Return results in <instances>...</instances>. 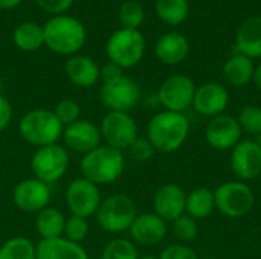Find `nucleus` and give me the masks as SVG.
<instances>
[{"label":"nucleus","mask_w":261,"mask_h":259,"mask_svg":"<svg viewBox=\"0 0 261 259\" xmlns=\"http://www.w3.org/2000/svg\"><path fill=\"white\" fill-rule=\"evenodd\" d=\"M99 131L106 145L119 151L127 150L138 139V124L124 111H109L99 124Z\"/></svg>","instance_id":"obj_10"},{"label":"nucleus","mask_w":261,"mask_h":259,"mask_svg":"<svg viewBox=\"0 0 261 259\" xmlns=\"http://www.w3.org/2000/svg\"><path fill=\"white\" fill-rule=\"evenodd\" d=\"M0 259H37V246L26 237H12L0 246Z\"/></svg>","instance_id":"obj_29"},{"label":"nucleus","mask_w":261,"mask_h":259,"mask_svg":"<svg viewBox=\"0 0 261 259\" xmlns=\"http://www.w3.org/2000/svg\"><path fill=\"white\" fill-rule=\"evenodd\" d=\"M124 169L125 159L122 151L109 145H99L84 154L80 162L81 176L98 186L116 182L122 176Z\"/></svg>","instance_id":"obj_3"},{"label":"nucleus","mask_w":261,"mask_h":259,"mask_svg":"<svg viewBox=\"0 0 261 259\" xmlns=\"http://www.w3.org/2000/svg\"><path fill=\"white\" fill-rule=\"evenodd\" d=\"M154 11L158 18L170 26L182 24L190 14L188 0H156Z\"/></svg>","instance_id":"obj_28"},{"label":"nucleus","mask_w":261,"mask_h":259,"mask_svg":"<svg viewBox=\"0 0 261 259\" xmlns=\"http://www.w3.org/2000/svg\"><path fill=\"white\" fill-rule=\"evenodd\" d=\"M63 124L55 116L54 110L34 108L24 113L18 122L20 137L35 148L58 143L63 136Z\"/></svg>","instance_id":"obj_4"},{"label":"nucleus","mask_w":261,"mask_h":259,"mask_svg":"<svg viewBox=\"0 0 261 259\" xmlns=\"http://www.w3.org/2000/svg\"><path fill=\"white\" fill-rule=\"evenodd\" d=\"M99 99L109 111L128 113L138 105L141 99V89L133 78L122 75L121 78L101 85Z\"/></svg>","instance_id":"obj_9"},{"label":"nucleus","mask_w":261,"mask_h":259,"mask_svg":"<svg viewBox=\"0 0 261 259\" xmlns=\"http://www.w3.org/2000/svg\"><path fill=\"white\" fill-rule=\"evenodd\" d=\"M206 142L217 151L232 150L242 137V128L237 118L229 114H219L211 119L205 130Z\"/></svg>","instance_id":"obj_15"},{"label":"nucleus","mask_w":261,"mask_h":259,"mask_svg":"<svg viewBox=\"0 0 261 259\" xmlns=\"http://www.w3.org/2000/svg\"><path fill=\"white\" fill-rule=\"evenodd\" d=\"M196 93L194 81L182 73L168 76L158 90L159 104L168 110L176 113H184L193 105Z\"/></svg>","instance_id":"obj_11"},{"label":"nucleus","mask_w":261,"mask_h":259,"mask_svg":"<svg viewBox=\"0 0 261 259\" xmlns=\"http://www.w3.org/2000/svg\"><path fill=\"white\" fill-rule=\"evenodd\" d=\"M187 194L176 183L162 185L153 197L154 214L165 221H174L185 214Z\"/></svg>","instance_id":"obj_18"},{"label":"nucleus","mask_w":261,"mask_h":259,"mask_svg":"<svg viewBox=\"0 0 261 259\" xmlns=\"http://www.w3.org/2000/svg\"><path fill=\"white\" fill-rule=\"evenodd\" d=\"M44 46L58 55H76L87 40L84 24L73 15H52L44 24Z\"/></svg>","instance_id":"obj_2"},{"label":"nucleus","mask_w":261,"mask_h":259,"mask_svg":"<svg viewBox=\"0 0 261 259\" xmlns=\"http://www.w3.org/2000/svg\"><path fill=\"white\" fill-rule=\"evenodd\" d=\"M130 238L139 246H156L167 235V221L154 212L141 214L128 229Z\"/></svg>","instance_id":"obj_19"},{"label":"nucleus","mask_w":261,"mask_h":259,"mask_svg":"<svg viewBox=\"0 0 261 259\" xmlns=\"http://www.w3.org/2000/svg\"><path fill=\"white\" fill-rule=\"evenodd\" d=\"M214 202L216 209L220 214L229 218H240L251 212L255 197L248 185L242 182H228L214 189Z\"/></svg>","instance_id":"obj_8"},{"label":"nucleus","mask_w":261,"mask_h":259,"mask_svg":"<svg viewBox=\"0 0 261 259\" xmlns=\"http://www.w3.org/2000/svg\"><path fill=\"white\" fill-rule=\"evenodd\" d=\"M203 259H219V258H213V256H208V258H203Z\"/></svg>","instance_id":"obj_45"},{"label":"nucleus","mask_w":261,"mask_h":259,"mask_svg":"<svg viewBox=\"0 0 261 259\" xmlns=\"http://www.w3.org/2000/svg\"><path fill=\"white\" fill-rule=\"evenodd\" d=\"M236 50L251 60L261 58V17H249L239 26Z\"/></svg>","instance_id":"obj_22"},{"label":"nucleus","mask_w":261,"mask_h":259,"mask_svg":"<svg viewBox=\"0 0 261 259\" xmlns=\"http://www.w3.org/2000/svg\"><path fill=\"white\" fill-rule=\"evenodd\" d=\"M102 259H139V253L133 241L125 238H115L106 244L102 250Z\"/></svg>","instance_id":"obj_31"},{"label":"nucleus","mask_w":261,"mask_h":259,"mask_svg":"<svg viewBox=\"0 0 261 259\" xmlns=\"http://www.w3.org/2000/svg\"><path fill=\"white\" fill-rule=\"evenodd\" d=\"M64 147L80 153V154H87L92 150L98 148L101 145V131H99V125H96L92 121L87 119H80L67 127H64L63 130V136H61Z\"/></svg>","instance_id":"obj_14"},{"label":"nucleus","mask_w":261,"mask_h":259,"mask_svg":"<svg viewBox=\"0 0 261 259\" xmlns=\"http://www.w3.org/2000/svg\"><path fill=\"white\" fill-rule=\"evenodd\" d=\"M231 169L242 180L261 174V147L254 140H240L231 151Z\"/></svg>","instance_id":"obj_16"},{"label":"nucleus","mask_w":261,"mask_h":259,"mask_svg":"<svg viewBox=\"0 0 261 259\" xmlns=\"http://www.w3.org/2000/svg\"><path fill=\"white\" fill-rule=\"evenodd\" d=\"M190 41L180 32H167L154 44V55L165 66H177L184 63L190 55Z\"/></svg>","instance_id":"obj_20"},{"label":"nucleus","mask_w":261,"mask_h":259,"mask_svg":"<svg viewBox=\"0 0 261 259\" xmlns=\"http://www.w3.org/2000/svg\"><path fill=\"white\" fill-rule=\"evenodd\" d=\"M118 20L121 23V27H125V29H139L141 24L145 20V9L136 0L124 2L119 6V11H118Z\"/></svg>","instance_id":"obj_30"},{"label":"nucleus","mask_w":261,"mask_h":259,"mask_svg":"<svg viewBox=\"0 0 261 259\" xmlns=\"http://www.w3.org/2000/svg\"><path fill=\"white\" fill-rule=\"evenodd\" d=\"M145 53V38L139 29L119 27L106 43V55L122 70L132 69L141 63Z\"/></svg>","instance_id":"obj_5"},{"label":"nucleus","mask_w":261,"mask_h":259,"mask_svg":"<svg viewBox=\"0 0 261 259\" xmlns=\"http://www.w3.org/2000/svg\"><path fill=\"white\" fill-rule=\"evenodd\" d=\"M50 188L41 180L31 177L18 182L12 192L14 205L28 214H38L50 203Z\"/></svg>","instance_id":"obj_13"},{"label":"nucleus","mask_w":261,"mask_h":259,"mask_svg":"<svg viewBox=\"0 0 261 259\" xmlns=\"http://www.w3.org/2000/svg\"><path fill=\"white\" fill-rule=\"evenodd\" d=\"M139 259H159V258H156V256H153V255H145V256H139Z\"/></svg>","instance_id":"obj_43"},{"label":"nucleus","mask_w":261,"mask_h":259,"mask_svg":"<svg viewBox=\"0 0 261 259\" xmlns=\"http://www.w3.org/2000/svg\"><path fill=\"white\" fill-rule=\"evenodd\" d=\"M37 3V6L50 14V15H60V14H66L72 5H73V0H34Z\"/></svg>","instance_id":"obj_38"},{"label":"nucleus","mask_w":261,"mask_h":259,"mask_svg":"<svg viewBox=\"0 0 261 259\" xmlns=\"http://www.w3.org/2000/svg\"><path fill=\"white\" fill-rule=\"evenodd\" d=\"M216 209L214 191L210 188H197L187 195L185 212L194 220H203L213 214Z\"/></svg>","instance_id":"obj_27"},{"label":"nucleus","mask_w":261,"mask_h":259,"mask_svg":"<svg viewBox=\"0 0 261 259\" xmlns=\"http://www.w3.org/2000/svg\"><path fill=\"white\" fill-rule=\"evenodd\" d=\"M37 259H90L86 249L64 237L40 240L37 244Z\"/></svg>","instance_id":"obj_23"},{"label":"nucleus","mask_w":261,"mask_h":259,"mask_svg":"<svg viewBox=\"0 0 261 259\" xmlns=\"http://www.w3.org/2000/svg\"><path fill=\"white\" fill-rule=\"evenodd\" d=\"M35 215V231L41 240H54L63 237L66 217L60 209L47 206Z\"/></svg>","instance_id":"obj_25"},{"label":"nucleus","mask_w":261,"mask_h":259,"mask_svg":"<svg viewBox=\"0 0 261 259\" xmlns=\"http://www.w3.org/2000/svg\"><path fill=\"white\" fill-rule=\"evenodd\" d=\"M23 0H0V9L3 11H9V9H14L17 6L21 5Z\"/></svg>","instance_id":"obj_41"},{"label":"nucleus","mask_w":261,"mask_h":259,"mask_svg":"<svg viewBox=\"0 0 261 259\" xmlns=\"http://www.w3.org/2000/svg\"><path fill=\"white\" fill-rule=\"evenodd\" d=\"M95 215L102 231L109 234H122L130 229L138 217V208L128 195L113 194L101 202Z\"/></svg>","instance_id":"obj_6"},{"label":"nucleus","mask_w":261,"mask_h":259,"mask_svg":"<svg viewBox=\"0 0 261 259\" xmlns=\"http://www.w3.org/2000/svg\"><path fill=\"white\" fill-rule=\"evenodd\" d=\"M127 150H128L132 159H135L136 162H148L156 151L147 137H139V136Z\"/></svg>","instance_id":"obj_36"},{"label":"nucleus","mask_w":261,"mask_h":259,"mask_svg":"<svg viewBox=\"0 0 261 259\" xmlns=\"http://www.w3.org/2000/svg\"><path fill=\"white\" fill-rule=\"evenodd\" d=\"M124 75V70L116 66L115 63H110L107 61L104 66L99 67V81L104 84V82H110V81H115L118 78H121Z\"/></svg>","instance_id":"obj_39"},{"label":"nucleus","mask_w":261,"mask_h":259,"mask_svg":"<svg viewBox=\"0 0 261 259\" xmlns=\"http://www.w3.org/2000/svg\"><path fill=\"white\" fill-rule=\"evenodd\" d=\"M55 116L58 118V121L63 124V127H67L76 121H80V114H81V107L76 101L70 99V98H64L61 99L55 108H54Z\"/></svg>","instance_id":"obj_35"},{"label":"nucleus","mask_w":261,"mask_h":259,"mask_svg":"<svg viewBox=\"0 0 261 259\" xmlns=\"http://www.w3.org/2000/svg\"><path fill=\"white\" fill-rule=\"evenodd\" d=\"M229 102V93L223 84L219 82H205L196 87L193 107L194 110L208 118H216L223 114Z\"/></svg>","instance_id":"obj_17"},{"label":"nucleus","mask_w":261,"mask_h":259,"mask_svg":"<svg viewBox=\"0 0 261 259\" xmlns=\"http://www.w3.org/2000/svg\"><path fill=\"white\" fill-rule=\"evenodd\" d=\"M242 131L248 134H261V107L258 105H246L240 110L237 118Z\"/></svg>","instance_id":"obj_32"},{"label":"nucleus","mask_w":261,"mask_h":259,"mask_svg":"<svg viewBox=\"0 0 261 259\" xmlns=\"http://www.w3.org/2000/svg\"><path fill=\"white\" fill-rule=\"evenodd\" d=\"M254 70H255L254 60L236 52L232 56L226 60L223 66V78L229 85L236 89H242L252 81Z\"/></svg>","instance_id":"obj_24"},{"label":"nucleus","mask_w":261,"mask_h":259,"mask_svg":"<svg viewBox=\"0 0 261 259\" xmlns=\"http://www.w3.org/2000/svg\"><path fill=\"white\" fill-rule=\"evenodd\" d=\"M171 223H173V234L180 243H190L199 234L197 221L194 218H191L190 215L184 214Z\"/></svg>","instance_id":"obj_34"},{"label":"nucleus","mask_w":261,"mask_h":259,"mask_svg":"<svg viewBox=\"0 0 261 259\" xmlns=\"http://www.w3.org/2000/svg\"><path fill=\"white\" fill-rule=\"evenodd\" d=\"M69 162L70 157L67 148L60 143H54L35 150L31 159V171L35 179L50 186L64 177Z\"/></svg>","instance_id":"obj_7"},{"label":"nucleus","mask_w":261,"mask_h":259,"mask_svg":"<svg viewBox=\"0 0 261 259\" xmlns=\"http://www.w3.org/2000/svg\"><path fill=\"white\" fill-rule=\"evenodd\" d=\"M12 116L14 111L11 102L3 95H0V133L9 127V124L12 122Z\"/></svg>","instance_id":"obj_40"},{"label":"nucleus","mask_w":261,"mask_h":259,"mask_svg":"<svg viewBox=\"0 0 261 259\" xmlns=\"http://www.w3.org/2000/svg\"><path fill=\"white\" fill-rule=\"evenodd\" d=\"M252 81H254V84L257 85V89H258V90L261 92V64L255 66V70H254Z\"/></svg>","instance_id":"obj_42"},{"label":"nucleus","mask_w":261,"mask_h":259,"mask_svg":"<svg viewBox=\"0 0 261 259\" xmlns=\"http://www.w3.org/2000/svg\"><path fill=\"white\" fill-rule=\"evenodd\" d=\"M12 43L18 50L35 52L44 46L43 26L35 21H23L12 32Z\"/></svg>","instance_id":"obj_26"},{"label":"nucleus","mask_w":261,"mask_h":259,"mask_svg":"<svg viewBox=\"0 0 261 259\" xmlns=\"http://www.w3.org/2000/svg\"><path fill=\"white\" fill-rule=\"evenodd\" d=\"M159 259H199L196 252L188 247V246H184V244H171V246H167L161 255Z\"/></svg>","instance_id":"obj_37"},{"label":"nucleus","mask_w":261,"mask_h":259,"mask_svg":"<svg viewBox=\"0 0 261 259\" xmlns=\"http://www.w3.org/2000/svg\"><path fill=\"white\" fill-rule=\"evenodd\" d=\"M0 95H2V81H0Z\"/></svg>","instance_id":"obj_46"},{"label":"nucleus","mask_w":261,"mask_h":259,"mask_svg":"<svg viewBox=\"0 0 261 259\" xmlns=\"http://www.w3.org/2000/svg\"><path fill=\"white\" fill-rule=\"evenodd\" d=\"M190 134V121L184 113L159 111L147 125V139L159 153L170 154L177 151Z\"/></svg>","instance_id":"obj_1"},{"label":"nucleus","mask_w":261,"mask_h":259,"mask_svg":"<svg viewBox=\"0 0 261 259\" xmlns=\"http://www.w3.org/2000/svg\"><path fill=\"white\" fill-rule=\"evenodd\" d=\"M64 72L67 79L80 87L89 89L99 81V66L87 55H72L64 64Z\"/></svg>","instance_id":"obj_21"},{"label":"nucleus","mask_w":261,"mask_h":259,"mask_svg":"<svg viewBox=\"0 0 261 259\" xmlns=\"http://www.w3.org/2000/svg\"><path fill=\"white\" fill-rule=\"evenodd\" d=\"M101 202L99 186L83 176L73 179L66 188V206L70 215L89 218L96 214Z\"/></svg>","instance_id":"obj_12"},{"label":"nucleus","mask_w":261,"mask_h":259,"mask_svg":"<svg viewBox=\"0 0 261 259\" xmlns=\"http://www.w3.org/2000/svg\"><path fill=\"white\" fill-rule=\"evenodd\" d=\"M87 234H89L87 218L78 217V215H70L69 218H66L64 232H63L64 238H67L69 241L81 244V241H84L87 238Z\"/></svg>","instance_id":"obj_33"},{"label":"nucleus","mask_w":261,"mask_h":259,"mask_svg":"<svg viewBox=\"0 0 261 259\" xmlns=\"http://www.w3.org/2000/svg\"><path fill=\"white\" fill-rule=\"evenodd\" d=\"M257 142H258V145H260V147H261V134H260V136H258V140H257Z\"/></svg>","instance_id":"obj_44"}]
</instances>
